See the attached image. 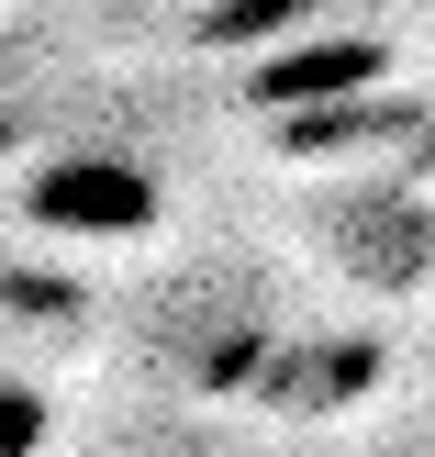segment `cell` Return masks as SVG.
Here are the masks:
<instances>
[{
	"instance_id": "obj_1",
	"label": "cell",
	"mask_w": 435,
	"mask_h": 457,
	"mask_svg": "<svg viewBox=\"0 0 435 457\" xmlns=\"http://www.w3.org/2000/svg\"><path fill=\"white\" fill-rule=\"evenodd\" d=\"M22 212L79 245H134V235H156V179L134 156H45L22 179Z\"/></svg>"
},
{
	"instance_id": "obj_2",
	"label": "cell",
	"mask_w": 435,
	"mask_h": 457,
	"mask_svg": "<svg viewBox=\"0 0 435 457\" xmlns=\"http://www.w3.org/2000/svg\"><path fill=\"white\" fill-rule=\"evenodd\" d=\"M380 79H391V45H369V34H313V45H290V56H268L246 101L290 123V112H335V101H369Z\"/></svg>"
},
{
	"instance_id": "obj_3",
	"label": "cell",
	"mask_w": 435,
	"mask_h": 457,
	"mask_svg": "<svg viewBox=\"0 0 435 457\" xmlns=\"http://www.w3.org/2000/svg\"><path fill=\"white\" fill-rule=\"evenodd\" d=\"M324 245L357 268V279L402 290V279H424V268H435V212H414L402 190H357L347 212H324Z\"/></svg>"
},
{
	"instance_id": "obj_4",
	"label": "cell",
	"mask_w": 435,
	"mask_h": 457,
	"mask_svg": "<svg viewBox=\"0 0 435 457\" xmlns=\"http://www.w3.org/2000/svg\"><path fill=\"white\" fill-rule=\"evenodd\" d=\"M45 436H56V413H45V391H34V379H12V369H0V457H45Z\"/></svg>"
},
{
	"instance_id": "obj_5",
	"label": "cell",
	"mask_w": 435,
	"mask_h": 457,
	"mask_svg": "<svg viewBox=\"0 0 435 457\" xmlns=\"http://www.w3.org/2000/svg\"><path fill=\"white\" fill-rule=\"evenodd\" d=\"M414 457H435V446H414Z\"/></svg>"
}]
</instances>
